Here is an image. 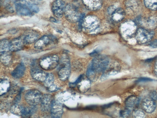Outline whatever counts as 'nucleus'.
Wrapping results in <instances>:
<instances>
[{
  "label": "nucleus",
  "instance_id": "nucleus-1",
  "mask_svg": "<svg viewBox=\"0 0 157 118\" xmlns=\"http://www.w3.org/2000/svg\"><path fill=\"white\" fill-rule=\"evenodd\" d=\"M109 63V59L107 57L101 55H97L88 65L86 73L90 76L95 77L97 73H103Z\"/></svg>",
  "mask_w": 157,
  "mask_h": 118
},
{
  "label": "nucleus",
  "instance_id": "nucleus-2",
  "mask_svg": "<svg viewBox=\"0 0 157 118\" xmlns=\"http://www.w3.org/2000/svg\"><path fill=\"white\" fill-rule=\"evenodd\" d=\"M15 4L16 12L20 15L31 16L39 10L37 5L25 0H17Z\"/></svg>",
  "mask_w": 157,
  "mask_h": 118
},
{
  "label": "nucleus",
  "instance_id": "nucleus-3",
  "mask_svg": "<svg viewBox=\"0 0 157 118\" xmlns=\"http://www.w3.org/2000/svg\"><path fill=\"white\" fill-rule=\"evenodd\" d=\"M58 75L59 79L65 81L68 78L71 72V67L69 57L66 55H63L59 62Z\"/></svg>",
  "mask_w": 157,
  "mask_h": 118
},
{
  "label": "nucleus",
  "instance_id": "nucleus-4",
  "mask_svg": "<svg viewBox=\"0 0 157 118\" xmlns=\"http://www.w3.org/2000/svg\"><path fill=\"white\" fill-rule=\"evenodd\" d=\"M100 22L98 18L92 15L86 16L83 19L82 26L87 32L94 33L98 30Z\"/></svg>",
  "mask_w": 157,
  "mask_h": 118
},
{
  "label": "nucleus",
  "instance_id": "nucleus-5",
  "mask_svg": "<svg viewBox=\"0 0 157 118\" xmlns=\"http://www.w3.org/2000/svg\"><path fill=\"white\" fill-rule=\"evenodd\" d=\"M59 62V58L56 55H52L44 57L39 61V65L42 69L49 70L55 68Z\"/></svg>",
  "mask_w": 157,
  "mask_h": 118
},
{
  "label": "nucleus",
  "instance_id": "nucleus-6",
  "mask_svg": "<svg viewBox=\"0 0 157 118\" xmlns=\"http://www.w3.org/2000/svg\"><path fill=\"white\" fill-rule=\"evenodd\" d=\"M64 14L67 20L72 23L78 22L81 15L76 7L71 4L65 6Z\"/></svg>",
  "mask_w": 157,
  "mask_h": 118
},
{
  "label": "nucleus",
  "instance_id": "nucleus-7",
  "mask_svg": "<svg viewBox=\"0 0 157 118\" xmlns=\"http://www.w3.org/2000/svg\"><path fill=\"white\" fill-rule=\"evenodd\" d=\"M43 96L41 92L36 89L27 92L25 95V99L30 106H36L40 103Z\"/></svg>",
  "mask_w": 157,
  "mask_h": 118
},
{
  "label": "nucleus",
  "instance_id": "nucleus-8",
  "mask_svg": "<svg viewBox=\"0 0 157 118\" xmlns=\"http://www.w3.org/2000/svg\"><path fill=\"white\" fill-rule=\"evenodd\" d=\"M31 74L32 77L35 79L44 82L46 78L48 73L42 70L35 62H33L31 66Z\"/></svg>",
  "mask_w": 157,
  "mask_h": 118
},
{
  "label": "nucleus",
  "instance_id": "nucleus-9",
  "mask_svg": "<svg viewBox=\"0 0 157 118\" xmlns=\"http://www.w3.org/2000/svg\"><path fill=\"white\" fill-rule=\"evenodd\" d=\"M65 6L62 0L55 1L52 6V10L54 15L57 18L62 17L64 13Z\"/></svg>",
  "mask_w": 157,
  "mask_h": 118
},
{
  "label": "nucleus",
  "instance_id": "nucleus-10",
  "mask_svg": "<svg viewBox=\"0 0 157 118\" xmlns=\"http://www.w3.org/2000/svg\"><path fill=\"white\" fill-rule=\"evenodd\" d=\"M51 116L54 118L61 117L63 110L62 104L57 100H53L50 108Z\"/></svg>",
  "mask_w": 157,
  "mask_h": 118
},
{
  "label": "nucleus",
  "instance_id": "nucleus-11",
  "mask_svg": "<svg viewBox=\"0 0 157 118\" xmlns=\"http://www.w3.org/2000/svg\"><path fill=\"white\" fill-rule=\"evenodd\" d=\"M143 109L146 112L151 113L154 111L155 109L156 104L155 101L150 98H145L142 103Z\"/></svg>",
  "mask_w": 157,
  "mask_h": 118
},
{
  "label": "nucleus",
  "instance_id": "nucleus-12",
  "mask_svg": "<svg viewBox=\"0 0 157 118\" xmlns=\"http://www.w3.org/2000/svg\"><path fill=\"white\" fill-rule=\"evenodd\" d=\"M25 44L23 38L13 39L10 42L9 50L12 52L18 51L22 48Z\"/></svg>",
  "mask_w": 157,
  "mask_h": 118
},
{
  "label": "nucleus",
  "instance_id": "nucleus-13",
  "mask_svg": "<svg viewBox=\"0 0 157 118\" xmlns=\"http://www.w3.org/2000/svg\"><path fill=\"white\" fill-rule=\"evenodd\" d=\"M82 2L88 9L93 11L99 9L102 5V0H82Z\"/></svg>",
  "mask_w": 157,
  "mask_h": 118
},
{
  "label": "nucleus",
  "instance_id": "nucleus-14",
  "mask_svg": "<svg viewBox=\"0 0 157 118\" xmlns=\"http://www.w3.org/2000/svg\"><path fill=\"white\" fill-rule=\"evenodd\" d=\"M53 100L52 96L50 95L45 94L43 96L40 102L41 110L44 111L50 110Z\"/></svg>",
  "mask_w": 157,
  "mask_h": 118
},
{
  "label": "nucleus",
  "instance_id": "nucleus-15",
  "mask_svg": "<svg viewBox=\"0 0 157 118\" xmlns=\"http://www.w3.org/2000/svg\"><path fill=\"white\" fill-rule=\"evenodd\" d=\"M111 16V19L114 22H117L121 21L124 18L125 13L121 8H115L109 14Z\"/></svg>",
  "mask_w": 157,
  "mask_h": 118
},
{
  "label": "nucleus",
  "instance_id": "nucleus-16",
  "mask_svg": "<svg viewBox=\"0 0 157 118\" xmlns=\"http://www.w3.org/2000/svg\"><path fill=\"white\" fill-rule=\"evenodd\" d=\"M25 70V65L22 63L19 64L12 72L11 75L14 78L19 79L24 75Z\"/></svg>",
  "mask_w": 157,
  "mask_h": 118
},
{
  "label": "nucleus",
  "instance_id": "nucleus-17",
  "mask_svg": "<svg viewBox=\"0 0 157 118\" xmlns=\"http://www.w3.org/2000/svg\"><path fill=\"white\" fill-rule=\"evenodd\" d=\"M83 75L79 76V80L77 84L79 90L82 92H85L89 89L90 86V80L88 79L87 80H84Z\"/></svg>",
  "mask_w": 157,
  "mask_h": 118
},
{
  "label": "nucleus",
  "instance_id": "nucleus-18",
  "mask_svg": "<svg viewBox=\"0 0 157 118\" xmlns=\"http://www.w3.org/2000/svg\"><path fill=\"white\" fill-rule=\"evenodd\" d=\"M49 41V37L48 36H44L35 42L34 47L37 49H42L48 44Z\"/></svg>",
  "mask_w": 157,
  "mask_h": 118
},
{
  "label": "nucleus",
  "instance_id": "nucleus-19",
  "mask_svg": "<svg viewBox=\"0 0 157 118\" xmlns=\"http://www.w3.org/2000/svg\"><path fill=\"white\" fill-rule=\"evenodd\" d=\"M39 37V34L36 32H31L26 35L23 37L25 44H31L38 40Z\"/></svg>",
  "mask_w": 157,
  "mask_h": 118
},
{
  "label": "nucleus",
  "instance_id": "nucleus-20",
  "mask_svg": "<svg viewBox=\"0 0 157 118\" xmlns=\"http://www.w3.org/2000/svg\"><path fill=\"white\" fill-rule=\"evenodd\" d=\"M138 100L135 96H131L127 98L125 101L126 108L131 111L138 103Z\"/></svg>",
  "mask_w": 157,
  "mask_h": 118
},
{
  "label": "nucleus",
  "instance_id": "nucleus-21",
  "mask_svg": "<svg viewBox=\"0 0 157 118\" xmlns=\"http://www.w3.org/2000/svg\"><path fill=\"white\" fill-rule=\"evenodd\" d=\"M10 51L0 52V59L2 63L5 65H9L11 61V55Z\"/></svg>",
  "mask_w": 157,
  "mask_h": 118
},
{
  "label": "nucleus",
  "instance_id": "nucleus-22",
  "mask_svg": "<svg viewBox=\"0 0 157 118\" xmlns=\"http://www.w3.org/2000/svg\"><path fill=\"white\" fill-rule=\"evenodd\" d=\"M10 87V83L7 80H1L0 84V95L2 96L9 89Z\"/></svg>",
  "mask_w": 157,
  "mask_h": 118
},
{
  "label": "nucleus",
  "instance_id": "nucleus-23",
  "mask_svg": "<svg viewBox=\"0 0 157 118\" xmlns=\"http://www.w3.org/2000/svg\"><path fill=\"white\" fill-rule=\"evenodd\" d=\"M54 77L53 74L48 73L46 78L44 82L45 86L48 88L54 84Z\"/></svg>",
  "mask_w": 157,
  "mask_h": 118
},
{
  "label": "nucleus",
  "instance_id": "nucleus-24",
  "mask_svg": "<svg viewBox=\"0 0 157 118\" xmlns=\"http://www.w3.org/2000/svg\"><path fill=\"white\" fill-rule=\"evenodd\" d=\"M10 42L7 39H2L0 41V52L9 50ZM10 51V50H9Z\"/></svg>",
  "mask_w": 157,
  "mask_h": 118
},
{
  "label": "nucleus",
  "instance_id": "nucleus-25",
  "mask_svg": "<svg viewBox=\"0 0 157 118\" xmlns=\"http://www.w3.org/2000/svg\"><path fill=\"white\" fill-rule=\"evenodd\" d=\"M146 5L152 9H157V0H144Z\"/></svg>",
  "mask_w": 157,
  "mask_h": 118
},
{
  "label": "nucleus",
  "instance_id": "nucleus-26",
  "mask_svg": "<svg viewBox=\"0 0 157 118\" xmlns=\"http://www.w3.org/2000/svg\"><path fill=\"white\" fill-rule=\"evenodd\" d=\"M133 114L134 117L136 118H143L144 115V112L139 109L135 110Z\"/></svg>",
  "mask_w": 157,
  "mask_h": 118
},
{
  "label": "nucleus",
  "instance_id": "nucleus-27",
  "mask_svg": "<svg viewBox=\"0 0 157 118\" xmlns=\"http://www.w3.org/2000/svg\"><path fill=\"white\" fill-rule=\"evenodd\" d=\"M131 111L126 108L124 110H121L120 112V115L121 116L125 117L129 116Z\"/></svg>",
  "mask_w": 157,
  "mask_h": 118
},
{
  "label": "nucleus",
  "instance_id": "nucleus-28",
  "mask_svg": "<svg viewBox=\"0 0 157 118\" xmlns=\"http://www.w3.org/2000/svg\"><path fill=\"white\" fill-rule=\"evenodd\" d=\"M149 96L151 99L155 101L157 99V93L155 91H151L149 93Z\"/></svg>",
  "mask_w": 157,
  "mask_h": 118
},
{
  "label": "nucleus",
  "instance_id": "nucleus-29",
  "mask_svg": "<svg viewBox=\"0 0 157 118\" xmlns=\"http://www.w3.org/2000/svg\"><path fill=\"white\" fill-rule=\"evenodd\" d=\"M152 81V79L148 78H141L139 79L136 82H147V81Z\"/></svg>",
  "mask_w": 157,
  "mask_h": 118
},
{
  "label": "nucleus",
  "instance_id": "nucleus-30",
  "mask_svg": "<svg viewBox=\"0 0 157 118\" xmlns=\"http://www.w3.org/2000/svg\"><path fill=\"white\" fill-rule=\"evenodd\" d=\"M6 10L10 12L13 13L14 12V10L12 7L9 4H7L6 5Z\"/></svg>",
  "mask_w": 157,
  "mask_h": 118
},
{
  "label": "nucleus",
  "instance_id": "nucleus-31",
  "mask_svg": "<svg viewBox=\"0 0 157 118\" xmlns=\"http://www.w3.org/2000/svg\"><path fill=\"white\" fill-rule=\"evenodd\" d=\"M150 46L153 48L157 47V40H155L153 41L150 43Z\"/></svg>",
  "mask_w": 157,
  "mask_h": 118
},
{
  "label": "nucleus",
  "instance_id": "nucleus-32",
  "mask_svg": "<svg viewBox=\"0 0 157 118\" xmlns=\"http://www.w3.org/2000/svg\"><path fill=\"white\" fill-rule=\"evenodd\" d=\"M21 92L19 93L18 95L15 98V102H17L18 101H19L20 99L21 98Z\"/></svg>",
  "mask_w": 157,
  "mask_h": 118
},
{
  "label": "nucleus",
  "instance_id": "nucleus-33",
  "mask_svg": "<svg viewBox=\"0 0 157 118\" xmlns=\"http://www.w3.org/2000/svg\"><path fill=\"white\" fill-rule=\"evenodd\" d=\"M50 20L51 21L53 22H57V21L56 20V19L55 18L52 17H51L50 18Z\"/></svg>",
  "mask_w": 157,
  "mask_h": 118
},
{
  "label": "nucleus",
  "instance_id": "nucleus-34",
  "mask_svg": "<svg viewBox=\"0 0 157 118\" xmlns=\"http://www.w3.org/2000/svg\"><path fill=\"white\" fill-rule=\"evenodd\" d=\"M155 69L156 70V71L157 72V62L156 63V65L155 66Z\"/></svg>",
  "mask_w": 157,
  "mask_h": 118
}]
</instances>
